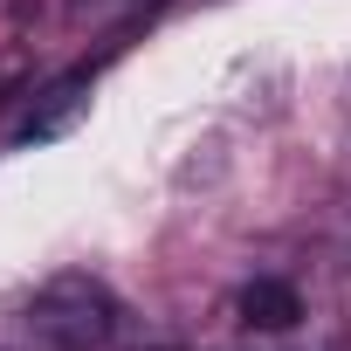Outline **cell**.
I'll return each mask as SVG.
<instances>
[{"label":"cell","mask_w":351,"mask_h":351,"mask_svg":"<svg viewBox=\"0 0 351 351\" xmlns=\"http://www.w3.org/2000/svg\"><path fill=\"white\" fill-rule=\"evenodd\" d=\"M117 324H124V303L110 296V282L62 269L0 317V351H104Z\"/></svg>","instance_id":"cell-1"},{"label":"cell","mask_w":351,"mask_h":351,"mask_svg":"<svg viewBox=\"0 0 351 351\" xmlns=\"http://www.w3.org/2000/svg\"><path fill=\"white\" fill-rule=\"evenodd\" d=\"M83 117H90V69H69V76H56V83L28 104V117L14 124V145H56V138H69Z\"/></svg>","instance_id":"cell-2"},{"label":"cell","mask_w":351,"mask_h":351,"mask_svg":"<svg viewBox=\"0 0 351 351\" xmlns=\"http://www.w3.org/2000/svg\"><path fill=\"white\" fill-rule=\"evenodd\" d=\"M234 317L248 324V330H303V289L289 282V276H255V282H241L234 289Z\"/></svg>","instance_id":"cell-3"},{"label":"cell","mask_w":351,"mask_h":351,"mask_svg":"<svg viewBox=\"0 0 351 351\" xmlns=\"http://www.w3.org/2000/svg\"><path fill=\"white\" fill-rule=\"evenodd\" d=\"M344 165H351V90H344Z\"/></svg>","instance_id":"cell-4"},{"label":"cell","mask_w":351,"mask_h":351,"mask_svg":"<svg viewBox=\"0 0 351 351\" xmlns=\"http://www.w3.org/2000/svg\"><path fill=\"white\" fill-rule=\"evenodd\" d=\"M165 351H180V344H165Z\"/></svg>","instance_id":"cell-5"}]
</instances>
